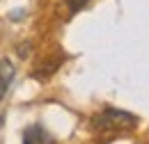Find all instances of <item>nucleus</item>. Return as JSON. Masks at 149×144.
Returning a JSON list of instances; mask_svg holds the SVG:
<instances>
[{
	"label": "nucleus",
	"mask_w": 149,
	"mask_h": 144,
	"mask_svg": "<svg viewBox=\"0 0 149 144\" xmlns=\"http://www.w3.org/2000/svg\"><path fill=\"white\" fill-rule=\"evenodd\" d=\"M92 124L96 130H131L133 126H138V117L126 112V110L108 108V110H103Z\"/></svg>",
	"instance_id": "f257e3e1"
},
{
	"label": "nucleus",
	"mask_w": 149,
	"mask_h": 144,
	"mask_svg": "<svg viewBox=\"0 0 149 144\" xmlns=\"http://www.w3.org/2000/svg\"><path fill=\"white\" fill-rule=\"evenodd\" d=\"M23 144H53V135L39 124H32L23 130Z\"/></svg>",
	"instance_id": "f03ea898"
},
{
	"label": "nucleus",
	"mask_w": 149,
	"mask_h": 144,
	"mask_svg": "<svg viewBox=\"0 0 149 144\" xmlns=\"http://www.w3.org/2000/svg\"><path fill=\"white\" fill-rule=\"evenodd\" d=\"M14 64L9 62V60H2L0 62V101L7 96V91L12 87V82H14Z\"/></svg>",
	"instance_id": "7ed1b4c3"
},
{
	"label": "nucleus",
	"mask_w": 149,
	"mask_h": 144,
	"mask_svg": "<svg viewBox=\"0 0 149 144\" xmlns=\"http://www.w3.org/2000/svg\"><path fill=\"white\" fill-rule=\"evenodd\" d=\"M67 2H69V9L76 14V12H80V9H83V7H85L90 0H67Z\"/></svg>",
	"instance_id": "20e7f679"
},
{
	"label": "nucleus",
	"mask_w": 149,
	"mask_h": 144,
	"mask_svg": "<svg viewBox=\"0 0 149 144\" xmlns=\"http://www.w3.org/2000/svg\"><path fill=\"white\" fill-rule=\"evenodd\" d=\"M2 124H5V117H2V114H0V128H2Z\"/></svg>",
	"instance_id": "39448f33"
}]
</instances>
